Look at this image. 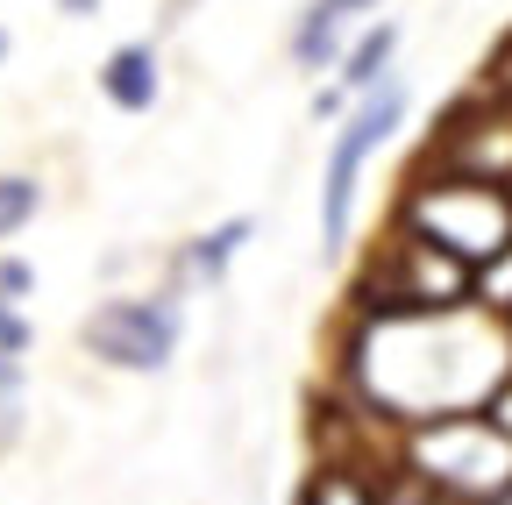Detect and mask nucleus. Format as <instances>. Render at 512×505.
<instances>
[{"instance_id":"obj_2","label":"nucleus","mask_w":512,"mask_h":505,"mask_svg":"<svg viewBox=\"0 0 512 505\" xmlns=\"http://www.w3.org/2000/svg\"><path fill=\"white\" fill-rule=\"evenodd\" d=\"M86 349L114 370H164L178 349V306L164 299H114L86 321Z\"/></svg>"},{"instance_id":"obj_1","label":"nucleus","mask_w":512,"mask_h":505,"mask_svg":"<svg viewBox=\"0 0 512 505\" xmlns=\"http://www.w3.org/2000/svg\"><path fill=\"white\" fill-rule=\"evenodd\" d=\"M406 121V79H377L363 93V107L342 121L335 136V157H328V185H320V228H328V242L349 235V200H356V171L370 164V150L384 143Z\"/></svg>"},{"instance_id":"obj_7","label":"nucleus","mask_w":512,"mask_h":505,"mask_svg":"<svg viewBox=\"0 0 512 505\" xmlns=\"http://www.w3.org/2000/svg\"><path fill=\"white\" fill-rule=\"evenodd\" d=\"M242 242H249V221H221L214 235L192 242V271H200V278H221V271H228V257H235Z\"/></svg>"},{"instance_id":"obj_11","label":"nucleus","mask_w":512,"mask_h":505,"mask_svg":"<svg viewBox=\"0 0 512 505\" xmlns=\"http://www.w3.org/2000/svg\"><path fill=\"white\" fill-rule=\"evenodd\" d=\"M0 292H29V271L22 264H0Z\"/></svg>"},{"instance_id":"obj_5","label":"nucleus","mask_w":512,"mask_h":505,"mask_svg":"<svg viewBox=\"0 0 512 505\" xmlns=\"http://www.w3.org/2000/svg\"><path fill=\"white\" fill-rule=\"evenodd\" d=\"M100 86H107V100H114L121 114H150V100H157V57H150V43L114 50L107 72H100Z\"/></svg>"},{"instance_id":"obj_8","label":"nucleus","mask_w":512,"mask_h":505,"mask_svg":"<svg viewBox=\"0 0 512 505\" xmlns=\"http://www.w3.org/2000/svg\"><path fill=\"white\" fill-rule=\"evenodd\" d=\"M36 207H43V185L36 178H0V235H15L22 221H36Z\"/></svg>"},{"instance_id":"obj_12","label":"nucleus","mask_w":512,"mask_h":505,"mask_svg":"<svg viewBox=\"0 0 512 505\" xmlns=\"http://www.w3.org/2000/svg\"><path fill=\"white\" fill-rule=\"evenodd\" d=\"M64 8H72V15H93V8H100V0H64Z\"/></svg>"},{"instance_id":"obj_9","label":"nucleus","mask_w":512,"mask_h":505,"mask_svg":"<svg viewBox=\"0 0 512 505\" xmlns=\"http://www.w3.org/2000/svg\"><path fill=\"white\" fill-rule=\"evenodd\" d=\"M15 427H22V363L15 349H0V449L15 441Z\"/></svg>"},{"instance_id":"obj_3","label":"nucleus","mask_w":512,"mask_h":505,"mask_svg":"<svg viewBox=\"0 0 512 505\" xmlns=\"http://www.w3.org/2000/svg\"><path fill=\"white\" fill-rule=\"evenodd\" d=\"M420 221L434 228V242L463 249V257H498L512 242V200H498L491 185H434L420 200Z\"/></svg>"},{"instance_id":"obj_13","label":"nucleus","mask_w":512,"mask_h":505,"mask_svg":"<svg viewBox=\"0 0 512 505\" xmlns=\"http://www.w3.org/2000/svg\"><path fill=\"white\" fill-rule=\"evenodd\" d=\"M0 57H8V36H0Z\"/></svg>"},{"instance_id":"obj_10","label":"nucleus","mask_w":512,"mask_h":505,"mask_svg":"<svg viewBox=\"0 0 512 505\" xmlns=\"http://www.w3.org/2000/svg\"><path fill=\"white\" fill-rule=\"evenodd\" d=\"M22 342H29V328L15 321V313H8V306H0V349H22Z\"/></svg>"},{"instance_id":"obj_6","label":"nucleus","mask_w":512,"mask_h":505,"mask_svg":"<svg viewBox=\"0 0 512 505\" xmlns=\"http://www.w3.org/2000/svg\"><path fill=\"white\" fill-rule=\"evenodd\" d=\"M392 43H399V29L392 22H377L356 50H349V72H342V93H370L377 79H384V65H392ZM342 93H320V107H335Z\"/></svg>"},{"instance_id":"obj_4","label":"nucleus","mask_w":512,"mask_h":505,"mask_svg":"<svg viewBox=\"0 0 512 505\" xmlns=\"http://www.w3.org/2000/svg\"><path fill=\"white\" fill-rule=\"evenodd\" d=\"M363 8H377V0H313L306 22H299V36H292V57H299L306 72H320V65L342 50V29H349Z\"/></svg>"}]
</instances>
